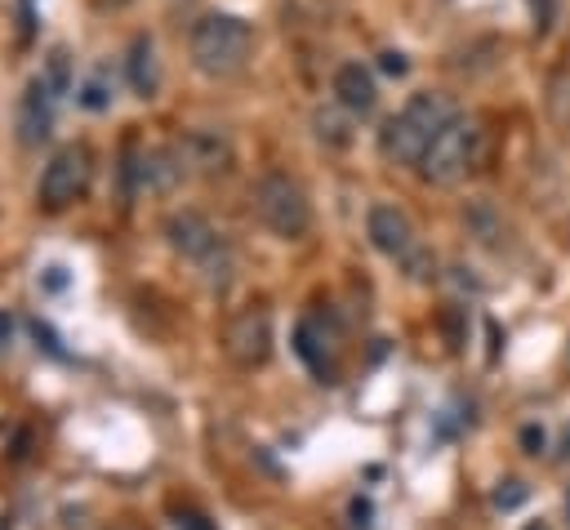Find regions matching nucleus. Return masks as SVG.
<instances>
[{"label":"nucleus","instance_id":"9d476101","mask_svg":"<svg viewBox=\"0 0 570 530\" xmlns=\"http://www.w3.org/2000/svg\"><path fill=\"white\" fill-rule=\"evenodd\" d=\"M178 156L187 174H227L232 169V143L218 129H191L178 143Z\"/></svg>","mask_w":570,"mask_h":530},{"label":"nucleus","instance_id":"0eeeda50","mask_svg":"<svg viewBox=\"0 0 570 530\" xmlns=\"http://www.w3.org/2000/svg\"><path fill=\"white\" fill-rule=\"evenodd\" d=\"M89 174H94L89 147L71 143V147L53 151V156H49V165H45V174H40V187H36V200H40V209L58 214V209L76 205V200L85 196V187H89Z\"/></svg>","mask_w":570,"mask_h":530},{"label":"nucleus","instance_id":"dca6fc26","mask_svg":"<svg viewBox=\"0 0 570 530\" xmlns=\"http://www.w3.org/2000/svg\"><path fill=\"white\" fill-rule=\"evenodd\" d=\"M463 223H468V232H476V241H485V245H499V232H503V223H499V214L490 209V205H468L463 209Z\"/></svg>","mask_w":570,"mask_h":530},{"label":"nucleus","instance_id":"b1692460","mask_svg":"<svg viewBox=\"0 0 570 530\" xmlns=\"http://www.w3.org/2000/svg\"><path fill=\"white\" fill-rule=\"evenodd\" d=\"M566 450H570V432H566Z\"/></svg>","mask_w":570,"mask_h":530},{"label":"nucleus","instance_id":"6e6552de","mask_svg":"<svg viewBox=\"0 0 570 530\" xmlns=\"http://www.w3.org/2000/svg\"><path fill=\"white\" fill-rule=\"evenodd\" d=\"M223 356L236 370H258L272 356V316L267 307H240L223 330Z\"/></svg>","mask_w":570,"mask_h":530},{"label":"nucleus","instance_id":"5701e85b","mask_svg":"<svg viewBox=\"0 0 570 530\" xmlns=\"http://www.w3.org/2000/svg\"><path fill=\"white\" fill-rule=\"evenodd\" d=\"M525 530H552V526H548V521H530Z\"/></svg>","mask_w":570,"mask_h":530},{"label":"nucleus","instance_id":"1a4fd4ad","mask_svg":"<svg viewBox=\"0 0 570 530\" xmlns=\"http://www.w3.org/2000/svg\"><path fill=\"white\" fill-rule=\"evenodd\" d=\"M294 352H298V361H303L321 383H334V374H338V334L325 330L321 316L298 321V330H294Z\"/></svg>","mask_w":570,"mask_h":530},{"label":"nucleus","instance_id":"6ab92c4d","mask_svg":"<svg viewBox=\"0 0 570 530\" xmlns=\"http://www.w3.org/2000/svg\"><path fill=\"white\" fill-rule=\"evenodd\" d=\"M521 450L525 454H543V428L539 423H525L521 428Z\"/></svg>","mask_w":570,"mask_h":530},{"label":"nucleus","instance_id":"f257e3e1","mask_svg":"<svg viewBox=\"0 0 570 530\" xmlns=\"http://www.w3.org/2000/svg\"><path fill=\"white\" fill-rule=\"evenodd\" d=\"M454 102L450 94L441 89H423V94H410V102L379 129V151L383 160L392 165H419L423 151L432 147V138L454 120Z\"/></svg>","mask_w":570,"mask_h":530},{"label":"nucleus","instance_id":"423d86ee","mask_svg":"<svg viewBox=\"0 0 570 530\" xmlns=\"http://www.w3.org/2000/svg\"><path fill=\"white\" fill-rule=\"evenodd\" d=\"M365 232H370V245H374L379 254H387V258L405 263L414 276H428L432 254L419 245L414 223H410V214H405L401 205H387V200L370 205V214H365Z\"/></svg>","mask_w":570,"mask_h":530},{"label":"nucleus","instance_id":"ddd939ff","mask_svg":"<svg viewBox=\"0 0 570 530\" xmlns=\"http://www.w3.org/2000/svg\"><path fill=\"white\" fill-rule=\"evenodd\" d=\"M125 71H129V85H134L138 98H156V89H160V62H156L151 36H134L129 58H125Z\"/></svg>","mask_w":570,"mask_h":530},{"label":"nucleus","instance_id":"4468645a","mask_svg":"<svg viewBox=\"0 0 570 530\" xmlns=\"http://www.w3.org/2000/svg\"><path fill=\"white\" fill-rule=\"evenodd\" d=\"M548 116L557 129H570V67H557L548 76Z\"/></svg>","mask_w":570,"mask_h":530},{"label":"nucleus","instance_id":"f8f14e48","mask_svg":"<svg viewBox=\"0 0 570 530\" xmlns=\"http://www.w3.org/2000/svg\"><path fill=\"white\" fill-rule=\"evenodd\" d=\"M49 125H53V94H49V80H31L27 94H22V107H18V138L27 147L45 143L49 138Z\"/></svg>","mask_w":570,"mask_h":530},{"label":"nucleus","instance_id":"aec40b11","mask_svg":"<svg viewBox=\"0 0 570 530\" xmlns=\"http://www.w3.org/2000/svg\"><path fill=\"white\" fill-rule=\"evenodd\" d=\"M379 67H383L387 76H405V71H410V62H405V53H396V49H387V53L379 58Z\"/></svg>","mask_w":570,"mask_h":530},{"label":"nucleus","instance_id":"2eb2a0df","mask_svg":"<svg viewBox=\"0 0 570 530\" xmlns=\"http://www.w3.org/2000/svg\"><path fill=\"white\" fill-rule=\"evenodd\" d=\"M347 116H352V111H343V116H338V111H316V120H312V125H316V138H321L325 147H347V143H352Z\"/></svg>","mask_w":570,"mask_h":530},{"label":"nucleus","instance_id":"f3484780","mask_svg":"<svg viewBox=\"0 0 570 530\" xmlns=\"http://www.w3.org/2000/svg\"><path fill=\"white\" fill-rule=\"evenodd\" d=\"M530 4V18H534V31H552V18H557V0H525Z\"/></svg>","mask_w":570,"mask_h":530},{"label":"nucleus","instance_id":"7ed1b4c3","mask_svg":"<svg viewBox=\"0 0 570 530\" xmlns=\"http://www.w3.org/2000/svg\"><path fill=\"white\" fill-rule=\"evenodd\" d=\"M485 160V129L476 116H454L436 138L432 147L423 151L419 160V174L423 183H436V187H454L463 174H472L476 165Z\"/></svg>","mask_w":570,"mask_h":530},{"label":"nucleus","instance_id":"a211bd4d","mask_svg":"<svg viewBox=\"0 0 570 530\" xmlns=\"http://www.w3.org/2000/svg\"><path fill=\"white\" fill-rule=\"evenodd\" d=\"M521 499H525V485H521V481H503V485L494 490V503H499V508H517Z\"/></svg>","mask_w":570,"mask_h":530},{"label":"nucleus","instance_id":"f03ea898","mask_svg":"<svg viewBox=\"0 0 570 530\" xmlns=\"http://www.w3.org/2000/svg\"><path fill=\"white\" fill-rule=\"evenodd\" d=\"M187 53L200 76H214V80L236 76L254 53V27L236 13H205L187 36Z\"/></svg>","mask_w":570,"mask_h":530},{"label":"nucleus","instance_id":"4be33fe9","mask_svg":"<svg viewBox=\"0 0 570 530\" xmlns=\"http://www.w3.org/2000/svg\"><path fill=\"white\" fill-rule=\"evenodd\" d=\"M178 530H209V526H205V517H196V512H178Z\"/></svg>","mask_w":570,"mask_h":530},{"label":"nucleus","instance_id":"20e7f679","mask_svg":"<svg viewBox=\"0 0 570 530\" xmlns=\"http://www.w3.org/2000/svg\"><path fill=\"white\" fill-rule=\"evenodd\" d=\"M165 241H169L174 254H183L187 263H196L200 276H205L214 289H223V285L232 281V249H227V241L214 232V223H209L205 214H196V209H174V214L165 218Z\"/></svg>","mask_w":570,"mask_h":530},{"label":"nucleus","instance_id":"39448f33","mask_svg":"<svg viewBox=\"0 0 570 530\" xmlns=\"http://www.w3.org/2000/svg\"><path fill=\"white\" fill-rule=\"evenodd\" d=\"M254 214L281 241H298L312 227V200H307L303 183L281 174V169H272V174H263L254 183Z\"/></svg>","mask_w":570,"mask_h":530},{"label":"nucleus","instance_id":"412c9836","mask_svg":"<svg viewBox=\"0 0 570 530\" xmlns=\"http://www.w3.org/2000/svg\"><path fill=\"white\" fill-rule=\"evenodd\" d=\"M9 343H13V316L0 312V352H9Z\"/></svg>","mask_w":570,"mask_h":530},{"label":"nucleus","instance_id":"9b49d317","mask_svg":"<svg viewBox=\"0 0 570 530\" xmlns=\"http://www.w3.org/2000/svg\"><path fill=\"white\" fill-rule=\"evenodd\" d=\"M334 102H338L343 111H352V116H370L374 102H379V85H374L370 67L343 62V67L334 71Z\"/></svg>","mask_w":570,"mask_h":530}]
</instances>
